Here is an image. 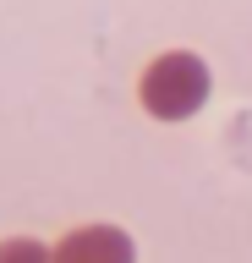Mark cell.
<instances>
[{
    "label": "cell",
    "mask_w": 252,
    "mask_h": 263,
    "mask_svg": "<svg viewBox=\"0 0 252 263\" xmlns=\"http://www.w3.org/2000/svg\"><path fill=\"white\" fill-rule=\"evenodd\" d=\"M203 99V66H192L186 55H170L148 71V104L165 115H181Z\"/></svg>",
    "instance_id": "cell-1"
}]
</instances>
